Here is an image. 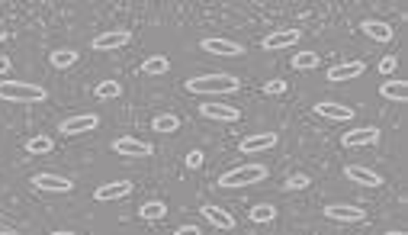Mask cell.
Returning a JSON list of instances; mask_svg holds the SVG:
<instances>
[{"label": "cell", "instance_id": "cell-1", "mask_svg": "<svg viewBox=\"0 0 408 235\" xmlns=\"http://www.w3.org/2000/svg\"><path fill=\"white\" fill-rule=\"evenodd\" d=\"M45 97V87L32 81H0V100L7 103H42Z\"/></svg>", "mask_w": 408, "mask_h": 235}, {"label": "cell", "instance_id": "cell-2", "mask_svg": "<svg viewBox=\"0 0 408 235\" xmlns=\"http://www.w3.org/2000/svg\"><path fill=\"white\" fill-rule=\"evenodd\" d=\"M241 87V81L235 75H199L193 81H187L190 94H235Z\"/></svg>", "mask_w": 408, "mask_h": 235}, {"label": "cell", "instance_id": "cell-3", "mask_svg": "<svg viewBox=\"0 0 408 235\" xmlns=\"http://www.w3.org/2000/svg\"><path fill=\"white\" fill-rule=\"evenodd\" d=\"M267 181V168L264 164H238L219 177V187L225 190H235V187H248V184H261Z\"/></svg>", "mask_w": 408, "mask_h": 235}, {"label": "cell", "instance_id": "cell-4", "mask_svg": "<svg viewBox=\"0 0 408 235\" xmlns=\"http://www.w3.org/2000/svg\"><path fill=\"white\" fill-rule=\"evenodd\" d=\"M113 151L116 155H126V158H151V155H155V145L145 139H129V136H123V139L113 142Z\"/></svg>", "mask_w": 408, "mask_h": 235}, {"label": "cell", "instance_id": "cell-5", "mask_svg": "<svg viewBox=\"0 0 408 235\" xmlns=\"http://www.w3.org/2000/svg\"><path fill=\"white\" fill-rule=\"evenodd\" d=\"M299 36H303L299 29H273L261 39V49L264 52H280V49H290V45L299 42Z\"/></svg>", "mask_w": 408, "mask_h": 235}, {"label": "cell", "instance_id": "cell-6", "mask_svg": "<svg viewBox=\"0 0 408 235\" xmlns=\"http://www.w3.org/2000/svg\"><path fill=\"white\" fill-rule=\"evenodd\" d=\"M97 126H100V116H97V113H81V116L62 119L58 132H64V136H81V132H94Z\"/></svg>", "mask_w": 408, "mask_h": 235}, {"label": "cell", "instance_id": "cell-7", "mask_svg": "<svg viewBox=\"0 0 408 235\" xmlns=\"http://www.w3.org/2000/svg\"><path fill=\"white\" fill-rule=\"evenodd\" d=\"M129 42H132V32L129 29H110V32L94 36L97 52H116V49H123V45H129Z\"/></svg>", "mask_w": 408, "mask_h": 235}, {"label": "cell", "instance_id": "cell-8", "mask_svg": "<svg viewBox=\"0 0 408 235\" xmlns=\"http://www.w3.org/2000/svg\"><path fill=\"white\" fill-rule=\"evenodd\" d=\"M379 142V129L377 126H360V129H350L341 136V145L344 149H360V145H377Z\"/></svg>", "mask_w": 408, "mask_h": 235}, {"label": "cell", "instance_id": "cell-9", "mask_svg": "<svg viewBox=\"0 0 408 235\" xmlns=\"http://www.w3.org/2000/svg\"><path fill=\"white\" fill-rule=\"evenodd\" d=\"M277 132H254V136H244V139L238 142V149L244 151V155H254V151H267L277 145Z\"/></svg>", "mask_w": 408, "mask_h": 235}, {"label": "cell", "instance_id": "cell-10", "mask_svg": "<svg viewBox=\"0 0 408 235\" xmlns=\"http://www.w3.org/2000/svg\"><path fill=\"white\" fill-rule=\"evenodd\" d=\"M203 52H212V55H222V58H238V55H244V49H241L238 42H231V39H216V36H209V39H203Z\"/></svg>", "mask_w": 408, "mask_h": 235}, {"label": "cell", "instance_id": "cell-11", "mask_svg": "<svg viewBox=\"0 0 408 235\" xmlns=\"http://www.w3.org/2000/svg\"><path fill=\"white\" fill-rule=\"evenodd\" d=\"M364 71H366L364 62H341V64H331V68H328V81H331V84L354 81V77H360Z\"/></svg>", "mask_w": 408, "mask_h": 235}, {"label": "cell", "instance_id": "cell-12", "mask_svg": "<svg viewBox=\"0 0 408 235\" xmlns=\"http://www.w3.org/2000/svg\"><path fill=\"white\" fill-rule=\"evenodd\" d=\"M324 216L331 219V223H344V225H354V223H364V210H357V206H347V203H335L324 210Z\"/></svg>", "mask_w": 408, "mask_h": 235}, {"label": "cell", "instance_id": "cell-13", "mask_svg": "<svg viewBox=\"0 0 408 235\" xmlns=\"http://www.w3.org/2000/svg\"><path fill=\"white\" fill-rule=\"evenodd\" d=\"M32 187L36 190H49V193H68L71 181L62 174H32Z\"/></svg>", "mask_w": 408, "mask_h": 235}, {"label": "cell", "instance_id": "cell-14", "mask_svg": "<svg viewBox=\"0 0 408 235\" xmlns=\"http://www.w3.org/2000/svg\"><path fill=\"white\" fill-rule=\"evenodd\" d=\"M315 113L324 116V119H337V123L354 119V107H344V103H335V100H322V103H315Z\"/></svg>", "mask_w": 408, "mask_h": 235}, {"label": "cell", "instance_id": "cell-15", "mask_svg": "<svg viewBox=\"0 0 408 235\" xmlns=\"http://www.w3.org/2000/svg\"><path fill=\"white\" fill-rule=\"evenodd\" d=\"M344 177L354 184H364V187H379V184H383V177H379L373 168H364V164H347Z\"/></svg>", "mask_w": 408, "mask_h": 235}, {"label": "cell", "instance_id": "cell-16", "mask_svg": "<svg viewBox=\"0 0 408 235\" xmlns=\"http://www.w3.org/2000/svg\"><path fill=\"white\" fill-rule=\"evenodd\" d=\"M199 113L206 119H216V123H235V119L241 116L238 107H225V103H203Z\"/></svg>", "mask_w": 408, "mask_h": 235}, {"label": "cell", "instance_id": "cell-17", "mask_svg": "<svg viewBox=\"0 0 408 235\" xmlns=\"http://www.w3.org/2000/svg\"><path fill=\"white\" fill-rule=\"evenodd\" d=\"M129 193H132V184L129 181H113V184H103V187H97V200L106 203V200H126Z\"/></svg>", "mask_w": 408, "mask_h": 235}, {"label": "cell", "instance_id": "cell-18", "mask_svg": "<svg viewBox=\"0 0 408 235\" xmlns=\"http://www.w3.org/2000/svg\"><path fill=\"white\" fill-rule=\"evenodd\" d=\"M199 213H203V219H206L209 225H216V229H235V219H231V213H225V210H222V206H216V203L203 206Z\"/></svg>", "mask_w": 408, "mask_h": 235}, {"label": "cell", "instance_id": "cell-19", "mask_svg": "<svg viewBox=\"0 0 408 235\" xmlns=\"http://www.w3.org/2000/svg\"><path fill=\"white\" fill-rule=\"evenodd\" d=\"M360 29H364V36H370V39H377V42H392V26L383 20H364L360 23Z\"/></svg>", "mask_w": 408, "mask_h": 235}, {"label": "cell", "instance_id": "cell-20", "mask_svg": "<svg viewBox=\"0 0 408 235\" xmlns=\"http://www.w3.org/2000/svg\"><path fill=\"white\" fill-rule=\"evenodd\" d=\"M379 94L386 97V100L405 103V100H408V84H405V81H383V84H379Z\"/></svg>", "mask_w": 408, "mask_h": 235}, {"label": "cell", "instance_id": "cell-21", "mask_svg": "<svg viewBox=\"0 0 408 235\" xmlns=\"http://www.w3.org/2000/svg\"><path fill=\"white\" fill-rule=\"evenodd\" d=\"M138 216L148 219V223H157V219H164V216H168V203H164V200H148V203L138 210Z\"/></svg>", "mask_w": 408, "mask_h": 235}, {"label": "cell", "instance_id": "cell-22", "mask_svg": "<svg viewBox=\"0 0 408 235\" xmlns=\"http://www.w3.org/2000/svg\"><path fill=\"white\" fill-rule=\"evenodd\" d=\"M318 62H322V55H315L312 49H305V52L293 55V68H296V71H312V68H318Z\"/></svg>", "mask_w": 408, "mask_h": 235}, {"label": "cell", "instance_id": "cell-23", "mask_svg": "<svg viewBox=\"0 0 408 235\" xmlns=\"http://www.w3.org/2000/svg\"><path fill=\"white\" fill-rule=\"evenodd\" d=\"M151 129H155V132H177L180 119L174 116V113H157V116L151 119Z\"/></svg>", "mask_w": 408, "mask_h": 235}, {"label": "cell", "instance_id": "cell-24", "mask_svg": "<svg viewBox=\"0 0 408 235\" xmlns=\"http://www.w3.org/2000/svg\"><path fill=\"white\" fill-rule=\"evenodd\" d=\"M142 71H145V75H168V71H170V62L164 58V55H151V58H145Z\"/></svg>", "mask_w": 408, "mask_h": 235}, {"label": "cell", "instance_id": "cell-25", "mask_svg": "<svg viewBox=\"0 0 408 235\" xmlns=\"http://www.w3.org/2000/svg\"><path fill=\"white\" fill-rule=\"evenodd\" d=\"M52 149H55V142L49 139V136H32V139L26 142V151H29V155H49Z\"/></svg>", "mask_w": 408, "mask_h": 235}, {"label": "cell", "instance_id": "cell-26", "mask_svg": "<svg viewBox=\"0 0 408 235\" xmlns=\"http://www.w3.org/2000/svg\"><path fill=\"white\" fill-rule=\"evenodd\" d=\"M119 94H123V84H119V81H100V84H97V97H100V100H116Z\"/></svg>", "mask_w": 408, "mask_h": 235}, {"label": "cell", "instance_id": "cell-27", "mask_svg": "<svg viewBox=\"0 0 408 235\" xmlns=\"http://www.w3.org/2000/svg\"><path fill=\"white\" fill-rule=\"evenodd\" d=\"M74 62H77V52H74V49H58V52H52L55 68H71Z\"/></svg>", "mask_w": 408, "mask_h": 235}, {"label": "cell", "instance_id": "cell-28", "mask_svg": "<svg viewBox=\"0 0 408 235\" xmlns=\"http://www.w3.org/2000/svg\"><path fill=\"white\" fill-rule=\"evenodd\" d=\"M251 219L254 223H273V219H277V210H273L270 203H257L251 210Z\"/></svg>", "mask_w": 408, "mask_h": 235}, {"label": "cell", "instance_id": "cell-29", "mask_svg": "<svg viewBox=\"0 0 408 235\" xmlns=\"http://www.w3.org/2000/svg\"><path fill=\"white\" fill-rule=\"evenodd\" d=\"M309 184H312V181H309V174L299 171V174H290V177L283 181V190H286V193H290V190H305Z\"/></svg>", "mask_w": 408, "mask_h": 235}, {"label": "cell", "instance_id": "cell-30", "mask_svg": "<svg viewBox=\"0 0 408 235\" xmlns=\"http://www.w3.org/2000/svg\"><path fill=\"white\" fill-rule=\"evenodd\" d=\"M286 81H280V77H273V81H267V84H264V94L267 97H280V94H286Z\"/></svg>", "mask_w": 408, "mask_h": 235}, {"label": "cell", "instance_id": "cell-31", "mask_svg": "<svg viewBox=\"0 0 408 235\" xmlns=\"http://www.w3.org/2000/svg\"><path fill=\"white\" fill-rule=\"evenodd\" d=\"M396 68H398V62H396V58H392V55H386V58L379 62V71H383V75H392Z\"/></svg>", "mask_w": 408, "mask_h": 235}, {"label": "cell", "instance_id": "cell-32", "mask_svg": "<svg viewBox=\"0 0 408 235\" xmlns=\"http://www.w3.org/2000/svg\"><path fill=\"white\" fill-rule=\"evenodd\" d=\"M187 168H203V151H199V149H193L187 155Z\"/></svg>", "mask_w": 408, "mask_h": 235}, {"label": "cell", "instance_id": "cell-33", "mask_svg": "<svg viewBox=\"0 0 408 235\" xmlns=\"http://www.w3.org/2000/svg\"><path fill=\"white\" fill-rule=\"evenodd\" d=\"M174 235H199V229H196V225H180Z\"/></svg>", "mask_w": 408, "mask_h": 235}, {"label": "cell", "instance_id": "cell-34", "mask_svg": "<svg viewBox=\"0 0 408 235\" xmlns=\"http://www.w3.org/2000/svg\"><path fill=\"white\" fill-rule=\"evenodd\" d=\"M10 68H13L10 58H0V75H10Z\"/></svg>", "mask_w": 408, "mask_h": 235}, {"label": "cell", "instance_id": "cell-35", "mask_svg": "<svg viewBox=\"0 0 408 235\" xmlns=\"http://www.w3.org/2000/svg\"><path fill=\"white\" fill-rule=\"evenodd\" d=\"M52 235H74V232H52Z\"/></svg>", "mask_w": 408, "mask_h": 235}, {"label": "cell", "instance_id": "cell-36", "mask_svg": "<svg viewBox=\"0 0 408 235\" xmlns=\"http://www.w3.org/2000/svg\"><path fill=\"white\" fill-rule=\"evenodd\" d=\"M386 235H405V232H386Z\"/></svg>", "mask_w": 408, "mask_h": 235}, {"label": "cell", "instance_id": "cell-37", "mask_svg": "<svg viewBox=\"0 0 408 235\" xmlns=\"http://www.w3.org/2000/svg\"><path fill=\"white\" fill-rule=\"evenodd\" d=\"M0 39H7V32H0Z\"/></svg>", "mask_w": 408, "mask_h": 235}, {"label": "cell", "instance_id": "cell-38", "mask_svg": "<svg viewBox=\"0 0 408 235\" xmlns=\"http://www.w3.org/2000/svg\"><path fill=\"white\" fill-rule=\"evenodd\" d=\"M0 235H13V232H0Z\"/></svg>", "mask_w": 408, "mask_h": 235}]
</instances>
